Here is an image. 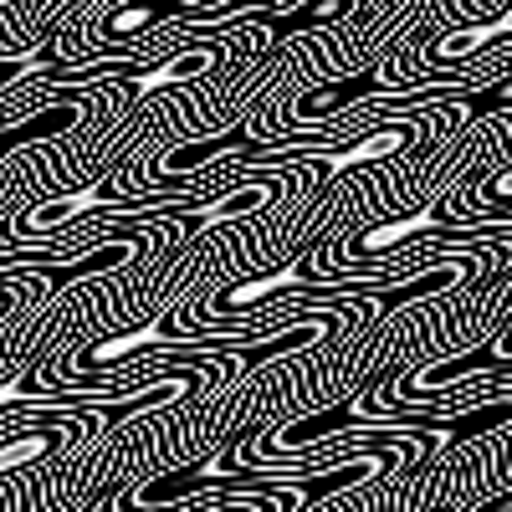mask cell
Masks as SVG:
<instances>
[{
  "instance_id": "cell-1",
  "label": "cell",
  "mask_w": 512,
  "mask_h": 512,
  "mask_svg": "<svg viewBox=\"0 0 512 512\" xmlns=\"http://www.w3.org/2000/svg\"><path fill=\"white\" fill-rule=\"evenodd\" d=\"M226 52L216 47V41H205V47H190V52H175V57H164L159 67H144L139 77H128V88L134 93H159V88H175V82H195L205 77L210 67H216Z\"/></svg>"
},
{
  "instance_id": "cell-2",
  "label": "cell",
  "mask_w": 512,
  "mask_h": 512,
  "mask_svg": "<svg viewBox=\"0 0 512 512\" xmlns=\"http://www.w3.org/2000/svg\"><path fill=\"white\" fill-rule=\"evenodd\" d=\"M502 36H512V11H502V16H497V21H487V26H466V31L441 36L436 62H441V67H456L461 57H472V52L492 47V41H502Z\"/></svg>"
},
{
  "instance_id": "cell-3",
  "label": "cell",
  "mask_w": 512,
  "mask_h": 512,
  "mask_svg": "<svg viewBox=\"0 0 512 512\" xmlns=\"http://www.w3.org/2000/svg\"><path fill=\"white\" fill-rule=\"evenodd\" d=\"M175 6H180V0H144V6H128V11H118V16L103 21V36L108 41H134V36L154 31Z\"/></svg>"
},
{
  "instance_id": "cell-4",
  "label": "cell",
  "mask_w": 512,
  "mask_h": 512,
  "mask_svg": "<svg viewBox=\"0 0 512 512\" xmlns=\"http://www.w3.org/2000/svg\"><path fill=\"white\" fill-rule=\"evenodd\" d=\"M67 62L62 57H52V52H31V57H0V93H11V88H21V82H31V77H52V82H67Z\"/></svg>"
},
{
  "instance_id": "cell-5",
  "label": "cell",
  "mask_w": 512,
  "mask_h": 512,
  "mask_svg": "<svg viewBox=\"0 0 512 512\" xmlns=\"http://www.w3.org/2000/svg\"><path fill=\"white\" fill-rule=\"evenodd\" d=\"M502 108H512V77H497L487 88L466 93V113L472 118H487V113H502Z\"/></svg>"
}]
</instances>
